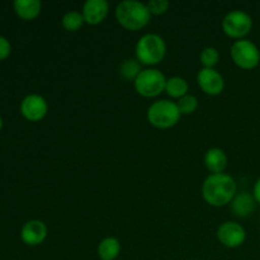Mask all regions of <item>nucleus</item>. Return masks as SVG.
<instances>
[{
  "instance_id": "nucleus-8",
  "label": "nucleus",
  "mask_w": 260,
  "mask_h": 260,
  "mask_svg": "<svg viewBox=\"0 0 260 260\" xmlns=\"http://www.w3.org/2000/svg\"><path fill=\"white\" fill-rule=\"evenodd\" d=\"M20 114L29 122H40L47 116L48 103L40 94H28L19 106Z\"/></svg>"
},
{
  "instance_id": "nucleus-19",
  "label": "nucleus",
  "mask_w": 260,
  "mask_h": 260,
  "mask_svg": "<svg viewBox=\"0 0 260 260\" xmlns=\"http://www.w3.org/2000/svg\"><path fill=\"white\" fill-rule=\"evenodd\" d=\"M84 18L83 14L78 10H71V12H68L62 17V20H61V24H62L63 29L68 30V32H76V30L80 29L84 25Z\"/></svg>"
},
{
  "instance_id": "nucleus-15",
  "label": "nucleus",
  "mask_w": 260,
  "mask_h": 260,
  "mask_svg": "<svg viewBox=\"0 0 260 260\" xmlns=\"http://www.w3.org/2000/svg\"><path fill=\"white\" fill-rule=\"evenodd\" d=\"M205 164L212 174H220V173L225 172L226 167H228V155L222 149L212 147L206 152Z\"/></svg>"
},
{
  "instance_id": "nucleus-14",
  "label": "nucleus",
  "mask_w": 260,
  "mask_h": 260,
  "mask_svg": "<svg viewBox=\"0 0 260 260\" xmlns=\"http://www.w3.org/2000/svg\"><path fill=\"white\" fill-rule=\"evenodd\" d=\"M230 205L234 215L238 216V217H248L255 210L256 201L253 194L248 192H243L236 194Z\"/></svg>"
},
{
  "instance_id": "nucleus-5",
  "label": "nucleus",
  "mask_w": 260,
  "mask_h": 260,
  "mask_svg": "<svg viewBox=\"0 0 260 260\" xmlns=\"http://www.w3.org/2000/svg\"><path fill=\"white\" fill-rule=\"evenodd\" d=\"M167 80L164 74L157 69H145L134 81L135 90L145 98H155L165 91Z\"/></svg>"
},
{
  "instance_id": "nucleus-12",
  "label": "nucleus",
  "mask_w": 260,
  "mask_h": 260,
  "mask_svg": "<svg viewBox=\"0 0 260 260\" xmlns=\"http://www.w3.org/2000/svg\"><path fill=\"white\" fill-rule=\"evenodd\" d=\"M109 13V4L107 0H88L84 3L83 14L84 22L90 25H98L106 20Z\"/></svg>"
},
{
  "instance_id": "nucleus-26",
  "label": "nucleus",
  "mask_w": 260,
  "mask_h": 260,
  "mask_svg": "<svg viewBox=\"0 0 260 260\" xmlns=\"http://www.w3.org/2000/svg\"><path fill=\"white\" fill-rule=\"evenodd\" d=\"M194 260H198V259H194Z\"/></svg>"
},
{
  "instance_id": "nucleus-23",
  "label": "nucleus",
  "mask_w": 260,
  "mask_h": 260,
  "mask_svg": "<svg viewBox=\"0 0 260 260\" xmlns=\"http://www.w3.org/2000/svg\"><path fill=\"white\" fill-rule=\"evenodd\" d=\"M12 53V45L10 41L4 36H0V61L7 60Z\"/></svg>"
},
{
  "instance_id": "nucleus-2",
  "label": "nucleus",
  "mask_w": 260,
  "mask_h": 260,
  "mask_svg": "<svg viewBox=\"0 0 260 260\" xmlns=\"http://www.w3.org/2000/svg\"><path fill=\"white\" fill-rule=\"evenodd\" d=\"M116 19L124 29L137 32L151 20L147 5L137 0H124L116 7Z\"/></svg>"
},
{
  "instance_id": "nucleus-6",
  "label": "nucleus",
  "mask_w": 260,
  "mask_h": 260,
  "mask_svg": "<svg viewBox=\"0 0 260 260\" xmlns=\"http://www.w3.org/2000/svg\"><path fill=\"white\" fill-rule=\"evenodd\" d=\"M230 55L234 63L243 70H253L260 62V50L250 40H239L233 43Z\"/></svg>"
},
{
  "instance_id": "nucleus-21",
  "label": "nucleus",
  "mask_w": 260,
  "mask_h": 260,
  "mask_svg": "<svg viewBox=\"0 0 260 260\" xmlns=\"http://www.w3.org/2000/svg\"><path fill=\"white\" fill-rule=\"evenodd\" d=\"M178 109H179L180 114H185V116H189V114L194 113L198 108V99L194 95H190L187 94L183 98L178 99L177 102Z\"/></svg>"
},
{
  "instance_id": "nucleus-24",
  "label": "nucleus",
  "mask_w": 260,
  "mask_h": 260,
  "mask_svg": "<svg viewBox=\"0 0 260 260\" xmlns=\"http://www.w3.org/2000/svg\"><path fill=\"white\" fill-rule=\"evenodd\" d=\"M253 196H254V198H255L256 203L260 205V177L258 178V180L255 182V184H254Z\"/></svg>"
},
{
  "instance_id": "nucleus-7",
  "label": "nucleus",
  "mask_w": 260,
  "mask_h": 260,
  "mask_svg": "<svg viewBox=\"0 0 260 260\" xmlns=\"http://www.w3.org/2000/svg\"><path fill=\"white\" fill-rule=\"evenodd\" d=\"M253 29V18L240 9L231 10L222 20V30L228 37L234 40H244Z\"/></svg>"
},
{
  "instance_id": "nucleus-3",
  "label": "nucleus",
  "mask_w": 260,
  "mask_h": 260,
  "mask_svg": "<svg viewBox=\"0 0 260 260\" xmlns=\"http://www.w3.org/2000/svg\"><path fill=\"white\" fill-rule=\"evenodd\" d=\"M167 55L164 38L155 33L144 35L136 43V60L141 65L155 66L161 62Z\"/></svg>"
},
{
  "instance_id": "nucleus-1",
  "label": "nucleus",
  "mask_w": 260,
  "mask_h": 260,
  "mask_svg": "<svg viewBox=\"0 0 260 260\" xmlns=\"http://www.w3.org/2000/svg\"><path fill=\"white\" fill-rule=\"evenodd\" d=\"M238 185L231 175L211 174L202 184V197L212 207H222L233 202L238 194Z\"/></svg>"
},
{
  "instance_id": "nucleus-25",
  "label": "nucleus",
  "mask_w": 260,
  "mask_h": 260,
  "mask_svg": "<svg viewBox=\"0 0 260 260\" xmlns=\"http://www.w3.org/2000/svg\"><path fill=\"white\" fill-rule=\"evenodd\" d=\"M3 126H4V121H3V117L0 116V131L3 129Z\"/></svg>"
},
{
  "instance_id": "nucleus-4",
  "label": "nucleus",
  "mask_w": 260,
  "mask_h": 260,
  "mask_svg": "<svg viewBox=\"0 0 260 260\" xmlns=\"http://www.w3.org/2000/svg\"><path fill=\"white\" fill-rule=\"evenodd\" d=\"M180 112L177 103L168 99L154 102L147 109V121L155 128L168 129L174 127L180 119Z\"/></svg>"
},
{
  "instance_id": "nucleus-17",
  "label": "nucleus",
  "mask_w": 260,
  "mask_h": 260,
  "mask_svg": "<svg viewBox=\"0 0 260 260\" xmlns=\"http://www.w3.org/2000/svg\"><path fill=\"white\" fill-rule=\"evenodd\" d=\"M188 90H189V85L188 81L184 78L180 76H173V78L168 79L167 85H165V91L169 96L174 99H180L184 95H187Z\"/></svg>"
},
{
  "instance_id": "nucleus-9",
  "label": "nucleus",
  "mask_w": 260,
  "mask_h": 260,
  "mask_svg": "<svg viewBox=\"0 0 260 260\" xmlns=\"http://www.w3.org/2000/svg\"><path fill=\"white\" fill-rule=\"evenodd\" d=\"M217 239L223 246L230 249L239 248L246 240V231L240 223L226 221L218 226Z\"/></svg>"
},
{
  "instance_id": "nucleus-22",
  "label": "nucleus",
  "mask_w": 260,
  "mask_h": 260,
  "mask_svg": "<svg viewBox=\"0 0 260 260\" xmlns=\"http://www.w3.org/2000/svg\"><path fill=\"white\" fill-rule=\"evenodd\" d=\"M146 5L151 15H162L169 9L170 3L168 0H150Z\"/></svg>"
},
{
  "instance_id": "nucleus-13",
  "label": "nucleus",
  "mask_w": 260,
  "mask_h": 260,
  "mask_svg": "<svg viewBox=\"0 0 260 260\" xmlns=\"http://www.w3.org/2000/svg\"><path fill=\"white\" fill-rule=\"evenodd\" d=\"M13 8L18 17L25 22L35 20L42 10V3L40 0H15Z\"/></svg>"
},
{
  "instance_id": "nucleus-10",
  "label": "nucleus",
  "mask_w": 260,
  "mask_h": 260,
  "mask_svg": "<svg viewBox=\"0 0 260 260\" xmlns=\"http://www.w3.org/2000/svg\"><path fill=\"white\" fill-rule=\"evenodd\" d=\"M197 83L207 95H220L225 89V79L216 69H201L197 74Z\"/></svg>"
},
{
  "instance_id": "nucleus-11",
  "label": "nucleus",
  "mask_w": 260,
  "mask_h": 260,
  "mask_svg": "<svg viewBox=\"0 0 260 260\" xmlns=\"http://www.w3.org/2000/svg\"><path fill=\"white\" fill-rule=\"evenodd\" d=\"M48 229L41 220H29L20 229V240L28 246H37L46 240Z\"/></svg>"
},
{
  "instance_id": "nucleus-18",
  "label": "nucleus",
  "mask_w": 260,
  "mask_h": 260,
  "mask_svg": "<svg viewBox=\"0 0 260 260\" xmlns=\"http://www.w3.org/2000/svg\"><path fill=\"white\" fill-rule=\"evenodd\" d=\"M141 71V63L136 58H127L119 66V75L127 81L136 80V78L140 75Z\"/></svg>"
},
{
  "instance_id": "nucleus-20",
  "label": "nucleus",
  "mask_w": 260,
  "mask_h": 260,
  "mask_svg": "<svg viewBox=\"0 0 260 260\" xmlns=\"http://www.w3.org/2000/svg\"><path fill=\"white\" fill-rule=\"evenodd\" d=\"M200 60L205 69H215V66L220 61V52L215 47H206L201 52Z\"/></svg>"
},
{
  "instance_id": "nucleus-16",
  "label": "nucleus",
  "mask_w": 260,
  "mask_h": 260,
  "mask_svg": "<svg viewBox=\"0 0 260 260\" xmlns=\"http://www.w3.org/2000/svg\"><path fill=\"white\" fill-rule=\"evenodd\" d=\"M121 243L118 239L109 236L99 243L98 256L101 260H116L121 254Z\"/></svg>"
}]
</instances>
